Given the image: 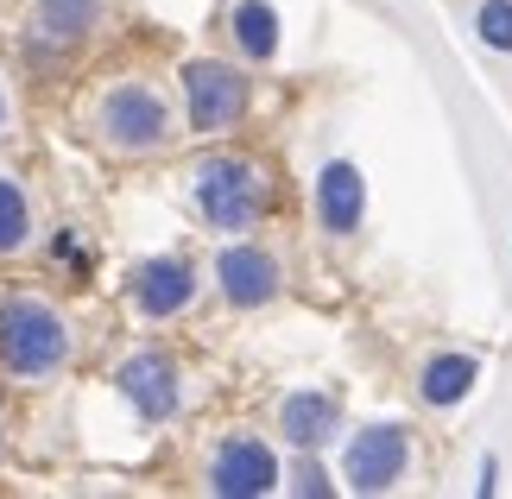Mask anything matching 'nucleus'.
<instances>
[{
  "mask_svg": "<svg viewBox=\"0 0 512 499\" xmlns=\"http://www.w3.org/2000/svg\"><path fill=\"white\" fill-rule=\"evenodd\" d=\"M64 354H70V329L45 297L13 291L7 304H0V361H7V373L45 379V373L64 367Z\"/></svg>",
  "mask_w": 512,
  "mask_h": 499,
  "instance_id": "1",
  "label": "nucleus"
},
{
  "mask_svg": "<svg viewBox=\"0 0 512 499\" xmlns=\"http://www.w3.org/2000/svg\"><path fill=\"white\" fill-rule=\"evenodd\" d=\"M196 209L209 215V228H228V234L253 228L266 209L260 165H247V158H203L196 165Z\"/></svg>",
  "mask_w": 512,
  "mask_h": 499,
  "instance_id": "2",
  "label": "nucleus"
},
{
  "mask_svg": "<svg viewBox=\"0 0 512 499\" xmlns=\"http://www.w3.org/2000/svg\"><path fill=\"white\" fill-rule=\"evenodd\" d=\"M95 127L121 152H159L171 139V108L152 83H114L102 95V108H95Z\"/></svg>",
  "mask_w": 512,
  "mask_h": 499,
  "instance_id": "3",
  "label": "nucleus"
},
{
  "mask_svg": "<svg viewBox=\"0 0 512 499\" xmlns=\"http://www.w3.org/2000/svg\"><path fill=\"white\" fill-rule=\"evenodd\" d=\"M247 114V76L234 64H215V57H196L184 64V121L190 133H228Z\"/></svg>",
  "mask_w": 512,
  "mask_h": 499,
  "instance_id": "4",
  "label": "nucleus"
},
{
  "mask_svg": "<svg viewBox=\"0 0 512 499\" xmlns=\"http://www.w3.org/2000/svg\"><path fill=\"white\" fill-rule=\"evenodd\" d=\"M405 462H411V436H405L399 424H367V430L348 443L342 474H348L354 493H386V487H399Z\"/></svg>",
  "mask_w": 512,
  "mask_h": 499,
  "instance_id": "5",
  "label": "nucleus"
},
{
  "mask_svg": "<svg viewBox=\"0 0 512 499\" xmlns=\"http://www.w3.org/2000/svg\"><path fill=\"white\" fill-rule=\"evenodd\" d=\"M279 487V455H272L260 436H228L209 462V493L222 499H260Z\"/></svg>",
  "mask_w": 512,
  "mask_h": 499,
  "instance_id": "6",
  "label": "nucleus"
},
{
  "mask_svg": "<svg viewBox=\"0 0 512 499\" xmlns=\"http://www.w3.org/2000/svg\"><path fill=\"white\" fill-rule=\"evenodd\" d=\"M215 285H222V297L234 310H260V304L279 297V259H272L266 247L234 241L222 259H215Z\"/></svg>",
  "mask_w": 512,
  "mask_h": 499,
  "instance_id": "7",
  "label": "nucleus"
},
{
  "mask_svg": "<svg viewBox=\"0 0 512 499\" xmlns=\"http://www.w3.org/2000/svg\"><path fill=\"white\" fill-rule=\"evenodd\" d=\"M127 291H133V310H140V316L165 323V316L190 310V297H196V272L184 266V259H146V266H133Z\"/></svg>",
  "mask_w": 512,
  "mask_h": 499,
  "instance_id": "8",
  "label": "nucleus"
},
{
  "mask_svg": "<svg viewBox=\"0 0 512 499\" xmlns=\"http://www.w3.org/2000/svg\"><path fill=\"white\" fill-rule=\"evenodd\" d=\"M121 392L133 398V411L146 417V424H165V417L177 411V361L159 348L133 354V361L121 367Z\"/></svg>",
  "mask_w": 512,
  "mask_h": 499,
  "instance_id": "9",
  "label": "nucleus"
},
{
  "mask_svg": "<svg viewBox=\"0 0 512 499\" xmlns=\"http://www.w3.org/2000/svg\"><path fill=\"white\" fill-rule=\"evenodd\" d=\"M361 215H367V184H361V171L348 165V158H329L323 177H317V222L329 234H354L361 228Z\"/></svg>",
  "mask_w": 512,
  "mask_h": 499,
  "instance_id": "10",
  "label": "nucleus"
},
{
  "mask_svg": "<svg viewBox=\"0 0 512 499\" xmlns=\"http://www.w3.org/2000/svg\"><path fill=\"white\" fill-rule=\"evenodd\" d=\"M279 430H285L291 449L317 455L329 436L342 430V411H336V398H329V392H291L285 405H279Z\"/></svg>",
  "mask_w": 512,
  "mask_h": 499,
  "instance_id": "11",
  "label": "nucleus"
},
{
  "mask_svg": "<svg viewBox=\"0 0 512 499\" xmlns=\"http://www.w3.org/2000/svg\"><path fill=\"white\" fill-rule=\"evenodd\" d=\"M475 379H481L475 354H437V361H424V373H418V398L449 411V405H462V398L475 392Z\"/></svg>",
  "mask_w": 512,
  "mask_h": 499,
  "instance_id": "12",
  "label": "nucleus"
},
{
  "mask_svg": "<svg viewBox=\"0 0 512 499\" xmlns=\"http://www.w3.org/2000/svg\"><path fill=\"white\" fill-rule=\"evenodd\" d=\"M234 45H241L253 64L279 57V13H272L266 0H241V7H234Z\"/></svg>",
  "mask_w": 512,
  "mask_h": 499,
  "instance_id": "13",
  "label": "nucleus"
},
{
  "mask_svg": "<svg viewBox=\"0 0 512 499\" xmlns=\"http://www.w3.org/2000/svg\"><path fill=\"white\" fill-rule=\"evenodd\" d=\"M95 13H102V0H38V32L51 45H76V38H89Z\"/></svg>",
  "mask_w": 512,
  "mask_h": 499,
  "instance_id": "14",
  "label": "nucleus"
},
{
  "mask_svg": "<svg viewBox=\"0 0 512 499\" xmlns=\"http://www.w3.org/2000/svg\"><path fill=\"white\" fill-rule=\"evenodd\" d=\"M32 234V209H26V190L13 184V177H0V253L26 247Z\"/></svg>",
  "mask_w": 512,
  "mask_h": 499,
  "instance_id": "15",
  "label": "nucleus"
},
{
  "mask_svg": "<svg viewBox=\"0 0 512 499\" xmlns=\"http://www.w3.org/2000/svg\"><path fill=\"white\" fill-rule=\"evenodd\" d=\"M475 38L487 51H512V0H481L475 7Z\"/></svg>",
  "mask_w": 512,
  "mask_h": 499,
  "instance_id": "16",
  "label": "nucleus"
},
{
  "mask_svg": "<svg viewBox=\"0 0 512 499\" xmlns=\"http://www.w3.org/2000/svg\"><path fill=\"white\" fill-rule=\"evenodd\" d=\"M291 493H310V499H323V493H336V487H329V474H323L317 462H304L298 474H291Z\"/></svg>",
  "mask_w": 512,
  "mask_h": 499,
  "instance_id": "17",
  "label": "nucleus"
},
{
  "mask_svg": "<svg viewBox=\"0 0 512 499\" xmlns=\"http://www.w3.org/2000/svg\"><path fill=\"white\" fill-rule=\"evenodd\" d=\"M494 487H500V462L487 455V462H481V493H494Z\"/></svg>",
  "mask_w": 512,
  "mask_h": 499,
  "instance_id": "18",
  "label": "nucleus"
},
{
  "mask_svg": "<svg viewBox=\"0 0 512 499\" xmlns=\"http://www.w3.org/2000/svg\"><path fill=\"white\" fill-rule=\"evenodd\" d=\"M0 127H7V95H0Z\"/></svg>",
  "mask_w": 512,
  "mask_h": 499,
  "instance_id": "19",
  "label": "nucleus"
}]
</instances>
